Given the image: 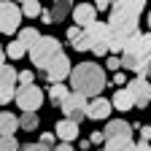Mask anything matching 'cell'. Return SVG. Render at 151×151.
Segmentation results:
<instances>
[{
  "label": "cell",
  "mask_w": 151,
  "mask_h": 151,
  "mask_svg": "<svg viewBox=\"0 0 151 151\" xmlns=\"http://www.w3.org/2000/svg\"><path fill=\"white\" fill-rule=\"evenodd\" d=\"M24 54H27V49L19 43V41H11V43H8V49H6V57H8V60H22Z\"/></svg>",
  "instance_id": "cb8c5ba5"
},
{
  "label": "cell",
  "mask_w": 151,
  "mask_h": 151,
  "mask_svg": "<svg viewBox=\"0 0 151 151\" xmlns=\"http://www.w3.org/2000/svg\"><path fill=\"white\" fill-rule=\"evenodd\" d=\"M105 68L119 73V68H122V57H108V65H105Z\"/></svg>",
  "instance_id": "f1b7e54d"
},
{
  "label": "cell",
  "mask_w": 151,
  "mask_h": 151,
  "mask_svg": "<svg viewBox=\"0 0 151 151\" xmlns=\"http://www.w3.org/2000/svg\"><path fill=\"white\" fill-rule=\"evenodd\" d=\"M89 140H92V143H105V135H103V129H94L92 135H89Z\"/></svg>",
  "instance_id": "4dcf8cb0"
},
{
  "label": "cell",
  "mask_w": 151,
  "mask_h": 151,
  "mask_svg": "<svg viewBox=\"0 0 151 151\" xmlns=\"http://www.w3.org/2000/svg\"><path fill=\"white\" fill-rule=\"evenodd\" d=\"M54 140H57L54 132H41V143H43V146H49V148H51V146H54Z\"/></svg>",
  "instance_id": "83f0119b"
},
{
  "label": "cell",
  "mask_w": 151,
  "mask_h": 151,
  "mask_svg": "<svg viewBox=\"0 0 151 151\" xmlns=\"http://www.w3.org/2000/svg\"><path fill=\"white\" fill-rule=\"evenodd\" d=\"M140 140H146V143L151 140V127L148 124H140Z\"/></svg>",
  "instance_id": "1f68e13d"
},
{
  "label": "cell",
  "mask_w": 151,
  "mask_h": 151,
  "mask_svg": "<svg viewBox=\"0 0 151 151\" xmlns=\"http://www.w3.org/2000/svg\"><path fill=\"white\" fill-rule=\"evenodd\" d=\"M127 89L135 100V108H146L151 103V81L146 76H135L132 81H127Z\"/></svg>",
  "instance_id": "30bf717a"
},
{
  "label": "cell",
  "mask_w": 151,
  "mask_h": 151,
  "mask_svg": "<svg viewBox=\"0 0 151 151\" xmlns=\"http://www.w3.org/2000/svg\"><path fill=\"white\" fill-rule=\"evenodd\" d=\"M146 76H148V78H151V65H148V70H146Z\"/></svg>",
  "instance_id": "ab89813d"
},
{
  "label": "cell",
  "mask_w": 151,
  "mask_h": 151,
  "mask_svg": "<svg viewBox=\"0 0 151 151\" xmlns=\"http://www.w3.org/2000/svg\"><path fill=\"white\" fill-rule=\"evenodd\" d=\"M38 38H41V32H38L35 27H22V30L16 32V41L22 43V46H24L27 51H30V49H32V46L38 43Z\"/></svg>",
  "instance_id": "ffe728a7"
},
{
  "label": "cell",
  "mask_w": 151,
  "mask_h": 151,
  "mask_svg": "<svg viewBox=\"0 0 151 151\" xmlns=\"http://www.w3.org/2000/svg\"><path fill=\"white\" fill-rule=\"evenodd\" d=\"M73 22L78 24L81 30H86L89 24L97 22V8H94L92 3H78V6H73Z\"/></svg>",
  "instance_id": "7c38bea8"
},
{
  "label": "cell",
  "mask_w": 151,
  "mask_h": 151,
  "mask_svg": "<svg viewBox=\"0 0 151 151\" xmlns=\"http://www.w3.org/2000/svg\"><path fill=\"white\" fill-rule=\"evenodd\" d=\"M70 70H73V65H70V60H68V54H60V57L49 65V70L43 73V78H46L49 84H62L68 76H70Z\"/></svg>",
  "instance_id": "8fae6325"
},
{
  "label": "cell",
  "mask_w": 151,
  "mask_h": 151,
  "mask_svg": "<svg viewBox=\"0 0 151 151\" xmlns=\"http://www.w3.org/2000/svg\"><path fill=\"white\" fill-rule=\"evenodd\" d=\"M146 11V0H111V27H138L140 14Z\"/></svg>",
  "instance_id": "3957f363"
},
{
  "label": "cell",
  "mask_w": 151,
  "mask_h": 151,
  "mask_svg": "<svg viewBox=\"0 0 151 151\" xmlns=\"http://www.w3.org/2000/svg\"><path fill=\"white\" fill-rule=\"evenodd\" d=\"M14 3H27V0H14Z\"/></svg>",
  "instance_id": "60d3db41"
},
{
  "label": "cell",
  "mask_w": 151,
  "mask_h": 151,
  "mask_svg": "<svg viewBox=\"0 0 151 151\" xmlns=\"http://www.w3.org/2000/svg\"><path fill=\"white\" fill-rule=\"evenodd\" d=\"M22 151H54V148H49L43 143H27V146H22Z\"/></svg>",
  "instance_id": "4316f807"
},
{
  "label": "cell",
  "mask_w": 151,
  "mask_h": 151,
  "mask_svg": "<svg viewBox=\"0 0 151 151\" xmlns=\"http://www.w3.org/2000/svg\"><path fill=\"white\" fill-rule=\"evenodd\" d=\"M113 86H127V76L119 70V73H113V81H111Z\"/></svg>",
  "instance_id": "f546056e"
},
{
  "label": "cell",
  "mask_w": 151,
  "mask_h": 151,
  "mask_svg": "<svg viewBox=\"0 0 151 151\" xmlns=\"http://www.w3.org/2000/svg\"><path fill=\"white\" fill-rule=\"evenodd\" d=\"M81 148H84V151H89V148H92V140H89V138H84V140H81Z\"/></svg>",
  "instance_id": "8d00e7d4"
},
{
  "label": "cell",
  "mask_w": 151,
  "mask_h": 151,
  "mask_svg": "<svg viewBox=\"0 0 151 151\" xmlns=\"http://www.w3.org/2000/svg\"><path fill=\"white\" fill-rule=\"evenodd\" d=\"M0 151H19L16 138H0Z\"/></svg>",
  "instance_id": "d4e9b609"
},
{
  "label": "cell",
  "mask_w": 151,
  "mask_h": 151,
  "mask_svg": "<svg viewBox=\"0 0 151 151\" xmlns=\"http://www.w3.org/2000/svg\"><path fill=\"white\" fill-rule=\"evenodd\" d=\"M111 111H113L111 100H105V97H94V100H89V108H86V119H92V122L108 119V113H111Z\"/></svg>",
  "instance_id": "4fadbf2b"
},
{
  "label": "cell",
  "mask_w": 151,
  "mask_h": 151,
  "mask_svg": "<svg viewBox=\"0 0 151 151\" xmlns=\"http://www.w3.org/2000/svg\"><path fill=\"white\" fill-rule=\"evenodd\" d=\"M94 8H97V11H108L111 8V0H94Z\"/></svg>",
  "instance_id": "d6a6232c"
},
{
  "label": "cell",
  "mask_w": 151,
  "mask_h": 151,
  "mask_svg": "<svg viewBox=\"0 0 151 151\" xmlns=\"http://www.w3.org/2000/svg\"><path fill=\"white\" fill-rule=\"evenodd\" d=\"M0 65H6V51H3V46H0Z\"/></svg>",
  "instance_id": "74e56055"
},
{
  "label": "cell",
  "mask_w": 151,
  "mask_h": 151,
  "mask_svg": "<svg viewBox=\"0 0 151 151\" xmlns=\"http://www.w3.org/2000/svg\"><path fill=\"white\" fill-rule=\"evenodd\" d=\"M105 70L97 62H81L70 70V92H78L84 97L94 100L100 97V92L105 89Z\"/></svg>",
  "instance_id": "6da1fadb"
},
{
  "label": "cell",
  "mask_w": 151,
  "mask_h": 151,
  "mask_svg": "<svg viewBox=\"0 0 151 151\" xmlns=\"http://www.w3.org/2000/svg\"><path fill=\"white\" fill-rule=\"evenodd\" d=\"M41 19H43V24H54V19H51V11H43V14H41Z\"/></svg>",
  "instance_id": "e575fe53"
},
{
  "label": "cell",
  "mask_w": 151,
  "mask_h": 151,
  "mask_svg": "<svg viewBox=\"0 0 151 151\" xmlns=\"http://www.w3.org/2000/svg\"><path fill=\"white\" fill-rule=\"evenodd\" d=\"M62 113H65V119H70V122H76V124H81L84 119H86V108H89V97H84V94H78V92H70L68 97L62 100Z\"/></svg>",
  "instance_id": "8992f818"
},
{
  "label": "cell",
  "mask_w": 151,
  "mask_h": 151,
  "mask_svg": "<svg viewBox=\"0 0 151 151\" xmlns=\"http://www.w3.org/2000/svg\"><path fill=\"white\" fill-rule=\"evenodd\" d=\"M135 151H151V143H146V140H138V143H135Z\"/></svg>",
  "instance_id": "836d02e7"
},
{
  "label": "cell",
  "mask_w": 151,
  "mask_h": 151,
  "mask_svg": "<svg viewBox=\"0 0 151 151\" xmlns=\"http://www.w3.org/2000/svg\"><path fill=\"white\" fill-rule=\"evenodd\" d=\"M111 105L116 108V111H129V108H135V100H132V94H129V89L127 86H122V89H116V94H113V100H111Z\"/></svg>",
  "instance_id": "ac0fdd59"
},
{
  "label": "cell",
  "mask_w": 151,
  "mask_h": 151,
  "mask_svg": "<svg viewBox=\"0 0 151 151\" xmlns=\"http://www.w3.org/2000/svg\"><path fill=\"white\" fill-rule=\"evenodd\" d=\"M97 151H105V148H97Z\"/></svg>",
  "instance_id": "b9f144b4"
},
{
  "label": "cell",
  "mask_w": 151,
  "mask_h": 151,
  "mask_svg": "<svg viewBox=\"0 0 151 151\" xmlns=\"http://www.w3.org/2000/svg\"><path fill=\"white\" fill-rule=\"evenodd\" d=\"M16 84H19V73L11 65H0V105H8L16 97Z\"/></svg>",
  "instance_id": "ba28073f"
},
{
  "label": "cell",
  "mask_w": 151,
  "mask_h": 151,
  "mask_svg": "<svg viewBox=\"0 0 151 151\" xmlns=\"http://www.w3.org/2000/svg\"><path fill=\"white\" fill-rule=\"evenodd\" d=\"M32 78H35L32 70H22V73H19V86H30V84H32Z\"/></svg>",
  "instance_id": "484cf974"
},
{
  "label": "cell",
  "mask_w": 151,
  "mask_h": 151,
  "mask_svg": "<svg viewBox=\"0 0 151 151\" xmlns=\"http://www.w3.org/2000/svg\"><path fill=\"white\" fill-rule=\"evenodd\" d=\"M103 135H105V140H111V138H127V135H132V127L124 119H111L108 127L103 129Z\"/></svg>",
  "instance_id": "2e32d148"
},
{
  "label": "cell",
  "mask_w": 151,
  "mask_h": 151,
  "mask_svg": "<svg viewBox=\"0 0 151 151\" xmlns=\"http://www.w3.org/2000/svg\"><path fill=\"white\" fill-rule=\"evenodd\" d=\"M73 14V0H54V6H51V19L57 24L65 22V19Z\"/></svg>",
  "instance_id": "d6986e66"
},
{
  "label": "cell",
  "mask_w": 151,
  "mask_h": 151,
  "mask_svg": "<svg viewBox=\"0 0 151 151\" xmlns=\"http://www.w3.org/2000/svg\"><path fill=\"white\" fill-rule=\"evenodd\" d=\"M70 94V89H65V84H51L49 86V97H51V103H57V105H62V100Z\"/></svg>",
  "instance_id": "603a6c76"
},
{
  "label": "cell",
  "mask_w": 151,
  "mask_h": 151,
  "mask_svg": "<svg viewBox=\"0 0 151 151\" xmlns=\"http://www.w3.org/2000/svg\"><path fill=\"white\" fill-rule=\"evenodd\" d=\"M27 54H30L32 65L41 70V73H46V70H49V65H51L60 54H65V51H62L60 41H57L54 35H41V38H38V43H35Z\"/></svg>",
  "instance_id": "277c9868"
},
{
  "label": "cell",
  "mask_w": 151,
  "mask_h": 151,
  "mask_svg": "<svg viewBox=\"0 0 151 151\" xmlns=\"http://www.w3.org/2000/svg\"><path fill=\"white\" fill-rule=\"evenodd\" d=\"M146 22H148V32H151V11H148V16H146Z\"/></svg>",
  "instance_id": "f35d334b"
},
{
  "label": "cell",
  "mask_w": 151,
  "mask_h": 151,
  "mask_svg": "<svg viewBox=\"0 0 151 151\" xmlns=\"http://www.w3.org/2000/svg\"><path fill=\"white\" fill-rule=\"evenodd\" d=\"M68 43L76 49V51H92V43H89V35H86V30H81L78 24H73V27H68Z\"/></svg>",
  "instance_id": "5bb4252c"
},
{
  "label": "cell",
  "mask_w": 151,
  "mask_h": 151,
  "mask_svg": "<svg viewBox=\"0 0 151 151\" xmlns=\"http://www.w3.org/2000/svg\"><path fill=\"white\" fill-rule=\"evenodd\" d=\"M19 129V116L8 111H0V138H14V132Z\"/></svg>",
  "instance_id": "e0dca14e"
},
{
  "label": "cell",
  "mask_w": 151,
  "mask_h": 151,
  "mask_svg": "<svg viewBox=\"0 0 151 151\" xmlns=\"http://www.w3.org/2000/svg\"><path fill=\"white\" fill-rule=\"evenodd\" d=\"M148 65H151V32H140L122 51V68L132 70L135 76H146Z\"/></svg>",
  "instance_id": "7a4b0ae2"
},
{
  "label": "cell",
  "mask_w": 151,
  "mask_h": 151,
  "mask_svg": "<svg viewBox=\"0 0 151 151\" xmlns=\"http://www.w3.org/2000/svg\"><path fill=\"white\" fill-rule=\"evenodd\" d=\"M22 22V8L14 0H0V35H16Z\"/></svg>",
  "instance_id": "5b68a950"
},
{
  "label": "cell",
  "mask_w": 151,
  "mask_h": 151,
  "mask_svg": "<svg viewBox=\"0 0 151 151\" xmlns=\"http://www.w3.org/2000/svg\"><path fill=\"white\" fill-rule=\"evenodd\" d=\"M38 113H32V111H24L22 116H19V127L22 129H27V132H32V129H38Z\"/></svg>",
  "instance_id": "44dd1931"
},
{
  "label": "cell",
  "mask_w": 151,
  "mask_h": 151,
  "mask_svg": "<svg viewBox=\"0 0 151 151\" xmlns=\"http://www.w3.org/2000/svg\"><path fill=\"white\" fill-rule=\"evenodd\" d=\"M54 135L60 138L62 143H70V140L78 138V124L70 122V119H60V122L54 124Z\"/></svg>",
  "instance_id": "9a60e30c"
},
{
  "label": "cell",
  "mask_w": 151,
  "mask_h": 151,
  "mask_svg": "<svg viewBox=\"0 0 151 151\" xmlns=\"http://www.w3.org/2000/svg\"><path fill=\"white\" fill-rule=\"evenodd\" d=\"M54 151H73V146H70V143H57Z\"/></svg>",
  "instance_id": "d590c367"
},
{
  "label": "cell",
  "mask_w": 151,
  "mask_h": 151,
  "mask_svg": "<svg viewBox=\"0 0 151 151\" xmlns=\"http://www.w3.org/2000/svg\"><path fill=\"white\" fill-rule=\"evenodd\" d=\"M86 35H89V43H92V51L97 57H108V22H94L86 27Z\"/></svg>",
  "instance_id": "9c48e42d"
},
{
  "label": "cell",
  "mask_w": 151,
  "mask_h": 151,
  "mask_svg": "<svg viewBox=\"0 0 151 151\" xmlns=\"http://www.w3.org/2000/svg\"><path fill=\"white\" fill-rule=\"evenodd\" d=\"M43 14V6L38 3V0H27V3H22V16H27V19H38Z\"/></svg>",
  "instance_id": "7402d4cb"
},
{
  "label": "cell",
  "mask_w": 151,
  "mask_h": 151,
  "mask_svg": "<svg viewBox=\"0 0 151 151\" xmlns=\"http://www.w3.org/2000/svg\"><path fill=\"white\" fill-rule=\"evenodd\" d=\"M14 103L22 108V113L24 111H38L43 105V89L41 86H35V84H30V86H16V97H14Z\"/></svg>",
  "instance_id": "52a82bcc"
}]
</instances>
